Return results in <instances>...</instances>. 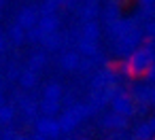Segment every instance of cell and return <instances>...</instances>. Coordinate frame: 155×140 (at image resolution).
I'll return each mask as SVG.
<instances>
[{
  "label": "cell",
  "mask_w": 155,
  "mask_h": 140,
  "mask_svg": "<svg viewBox=\"0 0 155 140\" xmlns=\"http://www.w3.org/2000/svg\"><path fill=\"white\" fill-rule=\"evenodd\" d=\"M153 64H155V47L144 45L130 53V57L121 64V72L127 77H140V74H147V70Z\"/></svg>",
  "instance_id": "6da1fadb"
},
{
  "label": "cell",
  "mask_w": 155,
  "mask_h": 140,
  "mask_svg": "<svg viewBox=\"0 0 155 140\" xmlns=\"http://www.w3.org/2000/svg\"><path fill=\"white\" fill-rule=\"evenodd\" d=\"M36 129H38V134H43L45 138H58L60 132H62L60 121H55L53 117H47V115H43L41 119H36Z\"/></svg>",
  "instance_id": "7a4b0ae2"
},
{
  "label": "cell",
  "mask_w": 155,
  "mask_h": 140,
  "mask_svg": "<svg viewBox=\"0 0 155 140\" xmlns=\"http://www.w3.org/2000/svg\"><path fill=\"white\" fill-rule=\"evenodd\" d=\"M110 104H113V110L119 112V115H123V117H130V115L136 112V102H134V98H130L127 93L115 96Z\"/></svg>",
  "instance_id": "3957f363"
},
{
  "label": "cell",
  "mask_w": 155,
  "mask_h": 140,
  "mask_svg": "<svg viewBox=\"0 0 155 140\" xmlns=\"http://www.w3.org/2000/svg\"><path fill=\"white\" fill-rule=\"evenodd\" d=\"M102 125L106 127V129H123L125 125H127V117H123V115H119V112H110V115H106L104 119H102Z\"/></svg>",
  "instance_id": "277c9868"
},
{
  "label": "cell",
  "mask_w": 155,
  "mask_h": 140,
  "mask_svg": "<svg viewBox=\"0 0 155 140\" xmlns=\"http://www.w3.org/2000/svg\"><path fill=\"white\" fill-rule=\"evenodd\" d=\"M77 123H79V117L74 115L72 108L64 110V115L60 117V127H62V132H72V129L77 127Z\"/></svg>",
  "instance_id": "5b68a950"
},
{
  "label": "cell",
  "mask_w": 155,
  "mask_h": 140,
  "mask_svg": "<svg viewBox=\"0 0 155 140\" xmlns=\"http://www.w3.org/2000/svg\"><path fill=\"white\" fill-rule=\"evenodd\" d=\"M155 136V119H151V121H147V123H140L138 127H136V138L138 140H149V138H153Z\"/></svg>",
  "instance_id": "8992f818"
},
{
  "label": "cell",
  "mask_w": 155,
  "mask_h": 140,
  "mask_svg": "<svg viewBox=\"0 0 155 140\" xmlns=\"http://www.w3.org/2000/svg\"><path fill=\"white\" fill-rule=\"evenodd\" d=\"M38 108L43 110V115L53 117V115L60 110V100H47V98H43V102L38 104Z\"/></svg>",
  "instance_id": "52a82bcc"
},
{
  "label": "cell",
  "mask_w": 155,
  "mask_h": 140,
  "mask_svg": "<svg viewBox=\"0 0 155 140\" xmlns=\"http://www.w3.org/2000/svg\"><path fill=\"white\" fill-rule=\"evenodd\" d=\"M62 66H64L66 70H74L77 66H81L79 55H77V53H64V57H62Z\"/></svg>",
  "instance_id": "ba28073f"
},
{
  "label": "cell",
  "mask_w": 155,
  "mask_h": 140,
  "mask_svg": "<svg viewBox=\"0 0 155 140\" xmlns=\"http://www.w3.org/2000/svg\"><path fill=\"white\" fill-rule=\"evenodd\" d=\"M13 117H15V108L13 106H0V123H2V125L11 123Z\"/></svg>",
  "instance_id": "9c48e42d"
},
{
  "label": "cell",
  "mask_w": 155,
  "mask_h": 140,
  "mask_svg": "<svg viewBox=\"0 0 155 140\" xmlns=\"http://www.w3.org/2000/svg\"><path fill=\"white\" fill-rule=\"evenodd\" d=\"M45 98H47V100H60V98H62V89H60V85H58V83L47 85V87H45Z\"/></svg>",
  "instance_id": "30bf717a"
},
{
  "label": "cell",
  "mask_w": 155,
  "mask_h": 140,
  "mask_svg": "<svg viewBox=\"0 0 155 140\" xmlns=\"http://www.w3.org/2000/svg\"><path fill=\"white\" fill-rule=\"evenodd\" d=\"M19 81H21L24 87H34V83H36V74H34V70H26V72L19 77Z\"/></svg>",
  "instance_id": "8fae6325"
},
{
  "label": "cell",
  "mask_w": 155,
  "mask_h": 140,
  "mask_svg": "<svg viewBox=\"0 0 155 140\" xmlns=\"http://www.w3.org/2000/svg\"><path fill=\"white\" fill-rule=\"evenodd\" d=\"M34 19H36V13L34 11H24L21 13V26H34Z\"/></svg>",
  "instance_id": "7c38bea8"
},
{
  "label": "cell",
  "mask_w": 155,
  "mask_h": 140,
  "mask_svg": "<svg viewBox=\"0 0 155 140\" xmlns=\"http://www.w3.org/2000/svg\"><path fill=\"white\" fill-rule=\"evenodd\" d=\"M81 51L87 53V55H94V53H96V45H94V41L83 38V41H81Z\"/></svg>",
  "instance_id": "4fadbf2b"
},
{
  "label": "cell",
  "mask_w": 155,
  "mask_h": 140,
  "mask_svg": "<svg viewBox=\"0 0 155 140\" xmlns=\"http://www.w3.org/2000/svg\"><path fill=\"white\" fill-rule=\"evenodd\" d=\"M147 79H149L151 83H155V64H153V66L147 70Z\"/></svg>",
  "instance_id": "5bb4252c"
},
{
  "label": "cell",
  "mask_w": 155,
  "mask_h": 140,
  "mask_svg": "<svg viewBox=\"0 0 155 140\" xmlns=\"http://www.w3.org/2000/svg\"><path fill=\"white\" fill-rule=\"evenodd\" d=\"M147 30H149V36H151V38H155V19L149 24V28H147Z\"/></svg>",
  "instance_id": "9a60e30c"
},
{
  "label": "cell",
  "mask_w": 155,
  "mask_h": 140,
  "mask_svg": "<svg viewBox=\"0 0 155 140\" xmlns=\"http://www.w3.org/2000/svg\"><path fill=\"white\" fill-rule=\"evenodd\" d=\"M32 140H47V138H45V136H43V134H36V136H34V138H32Z\"/></svg>",
  "instance_id": "2e32d148"
},
{
  "label": "cell",
  "mask_w": 155,
  "mask_h": 140,
  "mask_svg": "<svg viewBox=\"0 0 155 140\" xmlns=\"http://www.w3.org/2000/svg\"><path fill=\"white\" fill-rule=\"evenodd\" d=\"M151 102H153V104H155V87H153V89H151Z\"/></svg>",
  "instance_id": "e0dca14e"
},
{
  "label": "cell",
  "mask_w": 155,
  "mask_h": 140,
  "mask_svg": "<svg viewBox=\"0 0 155 140\" xmlns=\"http://www.w3.org/2000/svg\"><path fill=\"white\" fill-rule=\"evenodd\" d=\"M0 106H5V100H2V96H0Z\"/></svg>",
  "instance_id": "ac0fdd59"
},
{
  "label": "cell",
  "mask_w": 155,
  "mask_h": 140,
  "mask_svg": "<svg viewBox=\"0 0 155 140\" xmlns=\"http://www.w3.org/2000/svg\"><path fill=\"white\" fill-rule=\"evenodd\" d=\"M0 49H2V41H0Z\"/></svg>",
  "instance_id": "d6986e66"
}]
</instances>
